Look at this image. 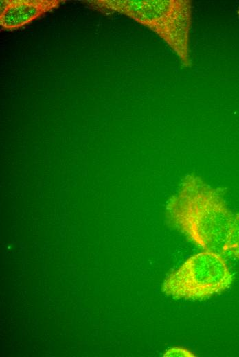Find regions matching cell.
Segmentation results:
<instances>
[{
  "label": "cell",
  "instance_id": "cell-5",
  "mask_svg": "<svg viewBox=\"0 0 239 357\" xmlns=\"http://www.w3.org/2000/svg\"><path fill=\"white\" fill-rule=\"evenodd\" d=\"M163 356H184V357H194L196 356L194 353L187 349L174 347L168 349L163 354Z\"/></svg>",
  "mask_w": 239,
  "mask_h": 357
},
{
  "label": "cell",
  "instance_id": "cell-6",
  "mask_svg": "<svg viewBox=\"0 0 239 357\" xmlns=\"http://www.w3.org/2000/svg\"><path fill=\"white\" fill-rule=\"evenodd\" d=\"M238 14H239V9H238Z\"/></svg>",
  "mask_w": 239,
  "mask_h": 357
},
{
  "label": "cell",
  "instance_id": "cell-1",
  "mask_svg": "<svg viewBox=\"0 0 239 357\" xmlns=\"http://www.w3.org/2000/svg\"><path fill=\"white\" fill-rule=\"evenodd\" d=\"M85 2L101 12L126 14L148 27L170 46L184 67L191 66L189 49L190 1L94 0Z\"/></svg>",
  "mask_w": 239,
  "mask_h": 357
},
{
  "label": "cell",
  "instance_id": "cell-2",
  "mask_svg": "<svg viewBox=\"0 0 239 357\" xmlns=\"http://www.w3.org/2000/svg\"><path fill=\"white\" fill-rule=\"evenodd\" d=\"M232 280L224 257L204 251L189 257L169 274L161 290L174 299L203 300L225 291Z\"/></svg>",
  "mask_w": 239,
  "mask_h": 357
},
{
  "label": "cell",
  "instance_id": "cell-4",
  "mask_svg": "<svg viewBox=\"0 0 239 357\" xmlns=\"http://www.w3.org/2000/svg\"><path fill=\"white\" fill-rule=\"evenodd\" d=\"M223 256L239 260V212L234 214Z\"/></svg>",
  "mask_w": 239,
  "mask_h": 357
},
{
  "label": "cell",
  "instance_id": "cell-3",
  "mask_svg": "<svg viewBox=\"0 0 239 357\" xmlns=\"http://www.w3.org/2000/svg\"><path fill=\"white\" fill-rule=\"evenodd\" d=\"M0 25L5 30L21 27L58 7L63 0H1Z\"/></svg>",
  "mask_w": 239,
  "mask_h": 357
}]
</instances>
